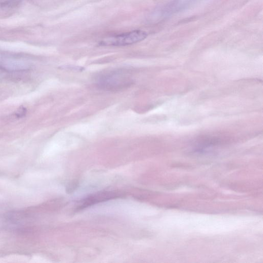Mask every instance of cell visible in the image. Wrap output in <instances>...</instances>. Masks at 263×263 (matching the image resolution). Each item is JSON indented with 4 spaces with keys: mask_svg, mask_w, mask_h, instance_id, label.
<instances>
[{
    "mask_svg": "<svg viewBox=\"0 0 263 263\" xmlns=\"http://www.w3.org/2000/svg\"><path fill=\"white\" fill-rule=\"evenodd\" d=\"M147 34L145 32L136 30L105 38L100 42L99 45L106 46H124L133 44L146 39Z\"/></svg>",
    "mask_w": 263,
    "mask_h": 263,
    "instance_id": "cell-1",
    "label": "cell"
},
{
    "mask_svg": "<svg viewBox=\"0 0 263 263\" xmlns=\"http://www.w3.org/2000/svg\"><path fill=\"white\" fill-rule=\"evenodd\" d=\"M130 79L119 72H111L100 77L98 85L101 88L110 90L124 88L131 84Z\"/></svg>",
    "mask_w": 263,
    "mask_h": 263,
    "instance_id": "cell-2",
    "label": "cell"
}]
</instances>
